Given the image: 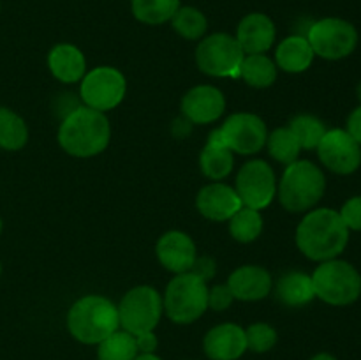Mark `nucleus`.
<instances>
[{
	"instance_id": "obj_1",
	"label": "nucleus",
	"mask_w": 361,
	"mask_h": 360,
	"mask_svg": "<svg viewBox=\"0 0 361 360\" xmlns=\"http://www.w3.org/2000/svg\"><path fill=\"white\" fill-rule=\"evenodd\" d=\"M349 242V229L338 210L312 208L296 228V246L312 261H328L338 258Z\"/></svg>"
},
{
	"instance_id": "obj_2",
	"label": "nucleus",
	"mask_w": 361,
	"mask_h": 360,
	"mask_svg": "<svg viewBox=\"0 0 361 360\" xmlns=\"http://www.w3.org/2000/svg\"><path fill=\"white\" fill-rule=\"evenodd\" d=\"M111 138L108 116L88 106H80L62 120L59 143L74 157H94L106 150Z\"/></svg>"
},
{
	"instance_id": "obj_3",
	"label": "nucleus",
	"mask_w": 361,
	"mask_h": 360,
	"mask_svg": "<svg viewBox=\"0 0 361 360\" xmlns=\"http://www.w3.org/2000/svg\"><path fill=\"white\" fill-rule=\"evenodd\" d=\"M118 327V307L101 295H87L76 300L67 314L71 335L83 344H99Z\"/></svg>"
},
{
	"instance_id": "obj_4",
	"label": "nucleus",
	"mask_w": 361,
	"mask_h": 360,
	"mask_svg": "<svg viewBox=\"0 0 361 360\" xmlns=\"http://www.w3.org/2000/svg\"><path fill=\"white\" fill-rule=\"evenodd\" d=\"M326 179L319 166L310 161L288 164L279 182V200L288 212H309L324 196Z\"/></svg>"
},
{
	"instance_id": "obj_5",
	"label": "nucleus",
	"mask_w": 361,
	"mask_h": 360,
	"mask_svg": "<svg viewBox=\"0 0 361 360\" xmlns=\"http://www.w3.org/2000/svg\"><path fill=\"white\" fill-rule=\"evenodd\" d=\"M317 299L335 307L351 306L361 295V274L345 260L321 261L312 274Z\"/></svg>"
},
{
	"instance_id": "obj_6",
	"label": "nucleus",
	"mask_w": 361,
	"mask_h": 360,
	"mask_svg": "<svg viewBox=\"0 0 361 360\" xmlns=\"http://www.w3.org/2000/svg\"><path fill=\"white\" fill-rule=\"evenodd\" d=\"M162 306L173 323L189 325L200 320L208 309L207 281L192 272L176 274L166 286Z\"/></svg>"
},
{
	"instance_id": "obj_7",
	"label": "nucleus",
	"mask_w": 361,
	"mask_h": 360,
	"mask_svg": "<svg viewBox=\"0 0 361 360\" xmlns=\"http://www.w3.org/2000/svg\"><path fill=\"white\" fill-rule=\"evenodd\" d=\"M120 327L133 335L154 332L162 316V296L152 286H136L129 289L118 306Z\"/></svg>"
},
{
	"instance_id": "obj_8",
	"label": "nucleus",
	"mask_w": 361,
	"mask_h": 360,
	"mask_svg": "<svg viewBox=\"0 0 361 360\" xmlns=\"http://www.w3.org/2000/svg\"><path fill=\"white\" fill-rule=\"evenodd\" d=\"M245 56L236 37L217 32L197 44L196 64L204 74L214 78H240V66Z\"/></svg>"
},
{
	"instance_id": "obj_9",
	"label": "nucleus",
	"mask_w": 361,
	"mask_h": 360,
	"mask_svg": "<svg viewBox=\"0 0 361 360\" xmlns=\"http://www.w3.org/2000/svg\"><path fill=\"white\" fill-rule=\"evenodd\" d=\"M307 39L314 55L326 60H342L358 46V30L342 18H323L314 21L307 30Z\"/></svg>"
},
{
	"instance_id": "obj_10",
	"label": "nucleus",
	"mask_w": 361,
	"mask_h": 360,
	"mask_svg": "<svg viewBox=\"0 0 361 360\" xmlns=\"http://www.w3.org/2000/svg\"><path fill=\"white\" fill-rule=\"evenodd\" d=\"M126 90V76L115 67L101 66L85 74L81 80L80 95L85 106L104 113L116 108L123 101Z\"/></svg>"
},
{
	"instance_id": "obj_11",
	"label": "nucleus",
	"mask_w": 361,
	"mask_h": 360,
	"mask_svg": "<svg viewBox=\"0 0 361 360\" xmlns=\"http://www.w3.org/2000/svg\"><path fill=\"white\" fill-rule=\"evenodd\" d=\"M236 193L243 207L261 210L274 201L277 194L275 172L263 159L245 162L236 175Z\"/></svg>"
},
{
	"instance_id": "obj_12",
	"label": "nucleus",
	"mask_w": 361,
	"mask_h": 360,
	"mask_svg": "<svg viewBox=\"0 0 361 360\" xmlns=\"http://www.w3.org/2000/svg\"><path fill=\"white\" fill-rule=\"evenodd\" d=\"M224 143L233 154L252 155L267 145V124L254 113H235L221 127Z\"/></svg>"
},
{
	"instance_id": "obj_13",
	"label": "nucleus",
	"mask_w": 361,
	"mask_h": 360,
	"mask_svg": "<svg viewBox=\"0 0 361 360\" xmlns=\"http://www.w3.org/2000/svg\"><path fill=\"white\" fill-rule=\"evenodd\" d=\"M319 161L337 175H351L361 166V145L345 129H330L316 148Z\"/></svg>"
},
{
	"instance_id": "obj_14",
	"label": "nucleus",
	"mask_w": 361,
	"mask_h": 360,
	"mask_svg": "<svg viewBox=\"0 0 361 360\" xmlns=\"http://www.w3.org/2000/svg\"><path fill=\"white\" fill-rule=\"evenodd\" d=\"M226 109V97L217 87L197 85L190 88L182 99V113L190 124H212L222 116Z\"/></svg>"
},
{
	"instance_id": "obj_15",
	"label": "nucleus",
	"mask_w": 361,
	"mask_h": 360,
	"mask_svg": "<svg viewBox=\"0 0 361 360\" xmlns=\"http://www.w3.org/2000/svg\"><path fill=\"white\" fill-rule=\"evenodd\" d=\"M196 207L203 217L222 222L229 221L243 207V203L236 189L222 182H214L204 186L197 193Z\"/></svg>"
},
{
	"instance_id": "obj_16",
	"label": "nucleus",
	"mask_w": 361,
	"mask_h": 360,
	"mask_svg": "<svg viewBox=\"0 0 361 360\" xmlns=\"http://www.w3.org/2000/svg\"><path fill=\"white\" fill-rule=\"evenodd\" d=\"M155 253H157L162 267L169 272H175V274L190 272L197 258L194 240L187 233L176 232V229L164 233L159 239Z\"/></svg>"
},
{
	"instance_id": "obj_17",
	"label": "nucleus",
	"mask_w": 361,
	"mask_h": 360,
	"mask_svg": "<svg viewBox=\"0 0 361 360\" xmlns=\"http://www.w3.org/2000/svg\"><path fill=\"white\" fill-rule=\"evenodd\" d=\"M203 349L212 360L240 359L247 349L245 330L235 323L217 325L204 335Z\"/></svg>"
},
{
	"instance_id": "obj_18",
	"label": "nucleus",
	"mask_w": 361,
	"mask_h": 360,
	"mask_svg": "<svg viewBox=\"0 0 361 360\" xmlns=\"http://www.w3.org/2000/svg\"><path fill=\"white\" fill-rule=\"evenodd\" d=\"M228 288L233 296L245 302L267 299L274 288V279L267 268L259 265H243L236 268L228 279Z\"/></svg>"
},
{
	"instance_id": "obj_19",
	"label": "nucleus",
	"mask_w": 361,
	"mask_h": 360,
	"mask_svg": "<svg viewBox=\"0 0 361 360\" xmlns=\"http://www.w3.org/2000/svg\"><path fill=\"white\" fill-rule=\"evenodd\" d=\"M275 23L270 16L263 13H250L240 21L238 30H236V41L242 46L245 55L254 53H264L274 46Z\"/></svg>"
},
{
	"instance_id": "obj_20",
	"label": "nucleus",
	"mask_w": 361,
	"mask_h": 360,
	"mask_svg": "<svg viewBox=\"0 0 361 360\" xmlns=\"http://www.w3.org/2000/svg\"><path fill=\"white\" fill-rule=\"evenodd\" d=\"M235 164V155L224 143L221 127L212 131L208 143L204 145L203 152L200 155V166L204 176L212 180H222L233 172Z\"/></svg>"
},
{
	"instance_id": "obj_21",
	"label": "nucleus",
	"mask_w": 361,
	"mask_h": 360,
	"mask_svg": "<svg viewBox=\"0 0 361 360\" xmlns=\"http://www.w3.org/2000/svg\"><path fill=\"white\" fill-rule=\"evenodd\" d=\"M48 67L62 83H76L87 74V60L74 44H56L48 55Z\"/></svg>"
},
{
	"instance_id": "obj_22",
	"label": "nucleus",
	"mask_w": 361,
	"mask_h": 360,
	"mask_svg": "<svg viewBox=\"0 0 361 360\" xmlns=\"http://www.w3.org/2000/svg\"><path fill=\"white\" fill-rule=\"evenodd\" d=\"M314 49L305 35H289L275 49V64L291 74L303 73L314 62Z\"/></svg>"
},
{
	"instance_id": "obj_23",
	"label": "nucleus",
	"mask_w": 361,
	"mask_h": 360,
	"mask_svg": "<svg viewBox=\"0 0 361 360\" xmlns=\"http://www.w3.org/2000/svg\"><path fill=\"white\" fill-rule=\"evenodd\" d=\"M275 295L288 307H302L316 299L312 275L303 272H288L279 279L275 286Z\"/></svg>"
},
{
	"instance_id": "obj_24",
	"label": "nucleus",
	"mask_w": 361,
	"mask_h": 360,
	"mask_svg": "<svg viewBox=\"0 0 361 360\" xmlns=\"http://www.w3.org/2000/svg\"><path fill=\"white\" fill-rule=\"evenodd\" d=\"M240 78L250 87H271L277 80V64L264 53L245 55L240 66Z\"/></svg>"
},
{
	"instance_id": "obj_25",
	"label": "nucleus",
	"mask_w": 361,
	"mask_h": 360,
	"mask_svg": "<svg viewBox=\"0 0 361 360\" xmlns=\"http://www.w3.org/2000/svg\"><path fill=\"white\" fill-rule=\"evenodd\" d=\"M180 9V0H130V11L141 23L161 25Z\"/></svg>"
},
{
	"instance_id": "obj_26",
	"label": "nucleus",
	"mask_w": 361,
	"mask_h": 360,
	"mask_svg": "<svg viewBox=\"0 0 361 360\" xmlns=\"http://www.w3.org/2000/svg\"><path fill=\"white\" fill-rule=\"evenodd\" d=\"M28 140V129L25 120L9 108L0 106V148L20 150Z\"/></svg>"
},
{
	"instance_id": "obj_27",
	"label": "nucleus",
	"mask_w": 361,
	"mask_h": 360,
	"mask_svg": "<svg viewBox=\"0 0 361 360\" xmlns=\"http://www.w3.org/2000/svg\"><path fill=\"white\" fill-rule=\"evenodd\" d=\"M288 127L295 133L302 150H316L328 131L323 120L314 115H307V113L296 115Z\"/></svg>"
},
{
	"instance_id": "obj_28",
	"label": "nucleus",
	"mask_w": 361,
	"mask_h": 360,
	"mask_svg": "<svg viewBox=\"0 0 361 360\" xmlns=\"http://www.w3.org/2000/svg\"><path fill=\"white\" fill-rule=\"evenodd\" d=\"M137 355L136 337L126 330H116L99 342V360H134Z\"/></svg>"
},
{
	"instance_id": "obj_29",
	"label": "nucleus",
	"mask_w": 361,
	"mask_h": 360,
	"mask_svg": "<svg viewBox=\"0 0 361 360\" xmlns=\"http://www.w3.org/2000/svg\"><path fill=\"white\" fill-rule=\"evenodd\" d=\"M263 232V217L259 210L242 207L229 219V233L235 240L242 244H250Z\"/></svg>"
},
{
	"instance_id": "obj_30",
	"label": "nucleus",
	"mask_w": 361,
	"mask_h": 360,
	"mask_svg": "<svg viewBox=\"0 0 361 360\" xmlns=\"http://www.w3.org/2000/svg\"><path fill=\"white\" fill-rule=\"evenodd\" d=\"M171 25L178 35H182L187 41H197L207 34L208 20L200 9L196 7H180L171 18Z\"/></svg>"
},
{
	"instance_id": "obj_31",
	"label": "nucleus",
	"mask_w": 361,
	"mask_h": 360,
	"mask_svg": "<svg viewBox=\"0 0 361 360\" xmlns=\"http://www.w3.org/2000/svg\"><path fill=\"white\" fill-rule=\"evenodd\" d=\"M268 152L275 161L282 162V164H291V162L298 161V155L302 152L298 140H296L295 133L289 127H281L275 129L274 133L268 136L267 140Z\"/></svg>"
},
{
	"instance_id": "obj_32",
	"label": "nucleus",
	"mask_w": 361,
	"mask_h": 360,
	"mask_svg": "<svg viewBox=\"0 0 361 360\" xmlns=\"http://www.w3.org/2000/svg\"><path fill=\"white\" fill-rule=\"evenodd\" d=\"M247 349L256 353L270 352L277 342V332L268 323H252L245 328Z\"/></svg>"
},
{
	"instance_id": "obj_33",
	"label": "nucleus",
	"mask_w": 361,
	"mask_h": 360,
	"mask_svg": "<svg viewBox=\"0 0 361 360\" xmlns=\"http://www.w3.org/2000/svg\"><path fill=\"white\" fill-rule=\"evenodd\" d=\"M342 221L348 226L349 232H361V194L360 196H353L342 205L338 210Z\"/></svg>"
},
{
	"instance_id": "obj_34",
	"label": "nucleus",
	"mask_w": 361,
	"mask_h": 360,
	"mask_svg": "<svg viewBox=\"0 0 361 360\" xmlns=\"http://www.w3.org/2000/svg\"><path fill=\"white\" fill-rule=\"evenodd\" d=\"M235 296H233L231 289L228 284H217L212 289H208V307L214 311H226L233 304Z\"/></svg>"
},
{
	"instance_id": "obj_35",
	"label": "nucleus",
	"mask_w": 361,
	"mask_h": 360,
	"mask_svg": "<svg viewBox=\"0 0 361 360\" xmlns=\"http://www.w3.org/2000/svg\"><path fill=\"white\" fill-rule=\"evenodd\" d=\"M190 272L196 275H200L203 281H210V279H214V275H215V261L212 260V258H207V256L196 258V261H194Z\"/></svg>"
},
{
	"instance_id": "obj_36",
	"label": "nucleus",
	"mask_w": 361,
	"mask_h": 360,
	"mask_svg": "<svg viewBox=\"0 0 361 360\" xmlns=\"http://www.w3.org/2000/svg\"><path fill=\"white\" fill-rule=\"evenodd\" d=\"M345 131H348V133L361 145V104L358 108L353 109L351 115L348 116V126H345Z\"/></svg>"
},
{
	"instance_id": "obj_37",
	"label": "nucleus",
	"mask_w": 361,
	"mask_h": 360,
	"mask_svg": "<svg viewBox=\"0 0 361 360\" xmlns=\"http://www.w3.org/2000/svg\"><path fill=\"white\" fill-rule=\"evenodd\" d=\"M136 337L137 352L141 353H154L157 348V337H155L154 332H145V334L134 335Z\"/></svg>"
},
{
	"instance_id": "obj_38",
	"label": "nucleus",
	"mask_w": 361,
	"mask_h": 360,
	"mask_svg": "<svg viewBox=\"0 0 361 360\" xmlns=\"http://www.w3.org/2000/svg\"><path fill=\"white\" fill-rule=\"evenodd\" d=\"M190 127H192V124H190L185 116H183V119H176L175 124H173V134H175L176 138H185L187 134L190 133Z\"/></svg>"
},
{
	"instance_id": "obj_39",
	"label": "nucleus",
	"mask_w": 361,
	"mask_h": 360,
	"mask_svg": "<svg viewBox=\"0 0 361 360\" xmlns=\"http://www.w3.org/2000/svg\"><path fill=\"white\" fill-rule=\"evenodd\" d=\"M134 360H161L157 355L154 353H140V355L134 356Z\"/></svg>"
},
{
	"instance_id": "obj_40",
	"label": "nucleus",
	"mask_w": 361,
	"mask_h": 360,
	"mask_svg": "<svg viewBox=\"0 0 361 360\" xmlns=\"http://www.w3.org/2000/svg\"><path fill=\"white\" fill-rule=\"evenodd\" d=\"M310 360H337L334 355H330V353H317L316 356H312Z\"/></svg>"
},
{
	"instance_id": "obj_41",
	"label": "nucleus",
	"mask_w": 361,
	"mask_h": 360,
	"mask_svg": "<svg viewBox=\"0 0 361 360\" xmlns=\"http://www.w3.org/2000/svg\"><path fill=\"white\" fill-rule=\"evenodd\" d=\"M356 95H358L360 99V104H361V81L358 83V87H356Z\"/></svg>"
},
{
	"instance_id": "obj_42",
	"label": "nucleus",
	"mask_w": 361,
	"mask_h": 360,
	"mask_svg": "<svg viewBox=\"0 0 361 360\" xmlns=\"http://www.w3.org/2000/svg\"><path fill=\"white\" fill-rule=\"evenodd\" d=\"M0 232H2V219H0Z\"/></svg>"
}]
</instances>
